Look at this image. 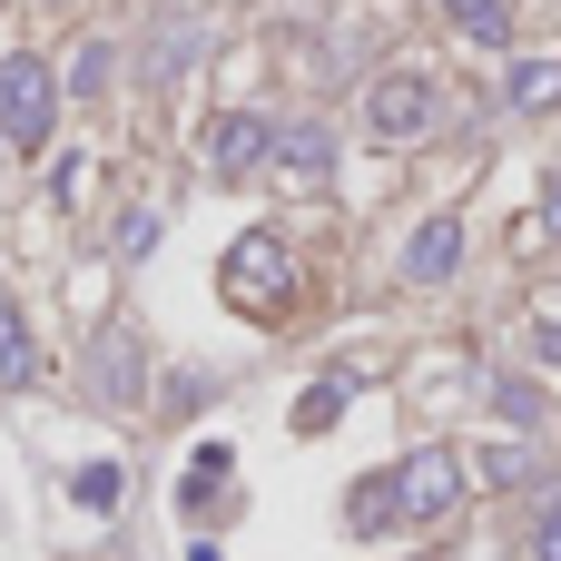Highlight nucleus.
<instances>
[{"label": "nucleus", "instance_id": "obj_19", "mask_svg": "<svg viewBox=\"0 0 561 561\" xmlns=\"http://www.w3.org/2000/svg\"><path fill=\"white\" fill-rule=\"evenodd\" d=\"M49 10H59V0H49Z\"/></svg>", "mask_w": 561, "mask_h": 561}, {"label": "nucleus", "instance_id": "obj_3", "mask_svg": "<svg viewBox=\"0 0 561 561\" xmlns=\"http://www.w3.org/2000/svg\"><path fill=\"white\" fill-rule=\"evenodd\" d=\"M463 503V463H454V444H414L404 463H394V513L404 523H444Z\"/></svg>", "mask_w": 561, "mask_h": 561}, {"label": "nucleus", "instance_id": "obj_5", "mask_svg": "<svg viewBox=\"0 0 561 561\" xmlns=\"http://www.w3.org/2000/svg\"><path fill=\"white\" fill-rule=\"evenodd\" d=\"M266 138H276V118L227 108V118L207 128V168H217V178H247V168H266Z\"/></svg>", "mask_w": 561, "mask_h": 561}, {"label": "nucleus", "instance_id": "obj_10", "mask_svg": "<svg viewBox=\"0 0 561 561\" xmlns=\"http://www.w3.org/2000/svg\"><path fill=\"white\" fill-rule=\"evenodd\" d=\"M39 375V355H30V335H20V306L0 296V385H30Z\"/></svg>", "mask_w": 561, "mask_h": 561}, {"label": "nucleus", "instance_id": "obj_14", "mask_svg": "<svg viewBox=\"0 0 561 561\" xmlns=\"http://www.w3.org/2000/svg\"><path fill=\"white\" fill-rule=\"evenodd\" d=\"M79 503L108 513V503H118V463H89V473H79Z\"/></svg>", "mask_w": 561, "mask_h": 561}, {"label": "nucleus", "instance_id": "obj_6", "mask_svg": "<svg viewBox=\"0 0 561 561\" xmlns=\"http://www.w3.org/2000/svg\"><path fill=\"white\" fill-rule=\"evenodd\" d=\"M266 168H276L286 187H325V168H335V138H325V128H276V138H266Z\"/></svg>", "mask_w": 561, "mask_h": 561}, {"label": "nucleus", "instance_id": "obj_15", "mask_svg": "<svg viewBox=\"0 0 561 561\" xmlns=\"http://www.w3.org/2000/svg\"><path fill=\"white\" fill-rule=\"evenodd\" d=\"M483 473H493V483H523V473H533V454H523V444H493V454H483Z\"/></svg>", "mask_w": 561, "mask_h": 561}, {"label": "nucleus", "instance_id": "obj_1", "mask_svg": "<svg viewBox=\"0 0 561 561\" xmlns=\"http://www.w3.org/2000/svg\"><path fill=\"white\" fill-rule=\"evenodd\" d=\"M49 128H59V79H49L39 49H10L0 59V148L10 158H39Z\"/></svg>", "mask_w": 561, "mask_h": 561}, {"label": "nucleus", "instance_id": "obj_9", "mask_svg": "<svg viewBox=\"0 0 561 561\" xmlns=\"http://www.w3.org/2000/svg\"><path fill=\"white\" fill-rule=\"evenodd\" d=\"M404 513H394V473H375V483H355V503H345V533H394Z\"/></svg>", "mask_w": 561, "mask_h": 561}, {"label": "nucleus", "instance_id": "obj_11", "mask_svg": "<svg viewBox=\"0 0 561 561\" xmlns=\"http://www.w3.org/2000/svg\"><path fill=\"white\" fill-rule=\"evenodd\" d=\"M444 10H454V20H463V30L483 39V49H503V39H513V20H503V0H444Z\"/></svg>", "mask_w": 561, "mask_h": 561}, {"label": "nucleus", "instance_id": "obj_12", "mask_svg": "<svg viewBox=\"0 0 561 561\" xmlns=\"http://www.w3.org/2000/svg\"><path fill=\"white\" fill-rule=\"evenodd\" d=\"M335 414H345V385H316V394H306V404H296V434H325V424H335Z\"/></svg>", "mask_w": 561, "mask_h": 561}, {"label": "nucleus", "instance_id": "obj_4", "mask_svg": "<svg viewBox=\"0 0 561 561\" xmlns=\"http://www.w3.org/2000/svg\"><path fill=\"white\" fill-rule=\"evenodd\" d=\"M365 128H375L385 148L424 138V128H434V79H424V69H385V79L365 89Z\"/></svg>", "mask_w": 561, "mask_h": 561}, {"label": "nucleus", "instance_id": "obj_16", "mask_svg": "<svg viewBox=\"0 0 561 561\" xmlns=\"http://www.w3.org/2000/svg\"><path fill=\"white\" fill-rule=\"evenodd\" d=\"M533 552H542V561H561V503L542 513V523H533Z\"/></svg>", "mask_w": 561, "mask_h": 561}, {"label": "nucleus", "instance_id": "obj_7", "mask_svg": "<svg viewBox=\"0 0 561 561\" xmlns=\"http://www.w3.org/2000/svg\"><path fill=\"white\" fill-rule=\"evenodd\" d=\"M454 266H463V217H424L414 247H404V276H414V286H444Z\"/></svg>", "mask_w": 561, "mask_h": 561}, {"label": "nucleus", "instance_id": "obj_17", "mask_svg": "<svg viewBox=\"0 0 561 561\" xmlns=\"http://www.w3.org/2000/svg\"><path fill=\"white\" fill-rule=\"evenodd\" d=\"M542 227H552V237H561V168H552V178H542Z\"/></svg>", "mask_w": 561, "mask_h": 561}, {"label": "nucleus", "instance_id": "obj_2", "mask_svg": "<svg viewBox=\"0 0 561 561\" xmlns=\"http://www.w3.org/2000/svg\"><path fill=\"white\" fill-rule=\"evenodd\" d=\"M217 286H227L247 316H276V306H286V286H296L286 237H266V227H256V237H237V247H227V266H217Z\"/></svg>", "mask_w": 561, "mask_h": 561}, {"label": "nucleus", "instance_id": "obj_8", "mask_svg": "<svg viewBox=\"0 0 561 561\" xmlns=\"http://www.w3.org/2000/svg\"><path fill=\"white\" fill-rule=\"evenodd\" d=\"M513 108H561V59H552V49L513 59Z\"/></svg>", "mask_w": 561, "mask_h": 561}, {"label": "nucleus", "instance_id": "obj_18", "mask_svg": "<svg viewBox=\"0 0 561 561\" xmlns=\"http://www.w3.org/2000/svg\"><path fill=\"white\" fill-rule=\"evenodd\" d=\"M0 158H10V148H0Z\"/></svg>", "mask_w": 561, "mask_h": 561}, {"label": "nucleus", "instance_id": "obj_13", "mask_svg": "<svg viewBox=\"0 0 561 561\" xmlns=\"http://www.w3.org/2000/svg\"><path fill=\"white\" fill-rule=\"evenodd\" d=\"M217 473H227V444H207V454H197V473H187V513L217 493Z\"/></svg>", "mask_w": 561, "mask_h": 561}]
</instances>
